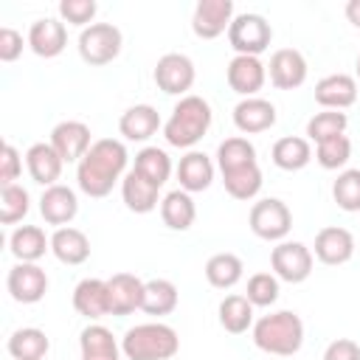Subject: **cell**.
I'll return each instance as SVG.
<instances>
[{
	"mask_svg": "<svg viewBox=\"0 0 360 360\" xmlns=\"http://www.w3.org/2000/svg\"><path fill=\"white\" fill-rule=\"evenodd\" d=\"M127 146L115 138H98L87 155L76 163V183L87 197H107L118 180L127 174Z\"/></svg>",
	"mask_w": 360,
	"mask_h": 360,
	"instance_id": "cell-1",
	"label": "cell"
},
{
	"mask_svg": "<svg viewBox=\"0 0 360 360\" xmlns=\"http://www.w3.org/2000/svg\"><path fill=\"white\" fill-rule=\"evenodd\" d=\"M211 121H214L211 104L202 96L188 93L174 104L169 121L163 124V138L169 146L191 149L194 143H200L205 138V132L211 129Z\"/></svg>",
	"mask_w": 360,
	"mask_h": 360,
	"instance_id": "cell-2",
	"label": "cell"
},
{
	"mask_svg": "<svg viewBox=\"0 0 360 360\" xmlns=\"http://www.w3.org/2000/svg\"><path fill=\"white\" fill-rule=\"evenodd\" d=\"M253 343L256 349L276 354V357H292L304 346V321L292 309H278L270 315H262L253 323Z\"/></svg>",
	"mask_w": 360,
	"mask_h": 360,
	"instance_id": "cell-3",
	"label": "cell"
},
{
	"mask_svg": "<svg viewBox=\"0 0 360 360\" xmlns=\"http://www.w3.org/2000/svg\"><path fill=\"white\" fill-rule=\"evenodd\" d=\"M180 349V338L169 323L149 321L124 332L121 352L127 360H169Z\"/></svg>",
	"mask_w": 360,
	"mask_h": 360,
	"instance_id": "cell-4",
	"label": "cell"
},
{
	"mask_svg": "<svg viewBox=\"0 0 360 360\" xmlns=\"http://www.w3.org/2000/svg\"><path fill=\"white\" fill-rule=\"evenodd\" d=\"M121 48H124V37H121V28L112 22H93L79 34V56L93 68H101L118 59Z\"/></svg>",
	"mask_w": 360,
	"mask_h": 360,
	"instance_id": "cell-5",
	"label": "cell"
},
{
	"mask_svg": "<svg viewBox=\"0 0 360 360\" xmlns=\"http://www.w3.org/2000/svg\"><path fill=\"white\" fill-rule=\"evenodd\" d=\"M228 42L236 51V56H259V53H264L270 48L273 28L262 14L245 11V14L233 17V22L228 28Z\"/></svg>",
	"mask_w": 360,
	"mask_h": 360,
	"instance_id": "cell-6",
	"label": "cell"
},
{
	"mask_svg": "<svg viewBox=\"0 0 360 360\" xmlns=\"http://www.w3.org/2000/svg\"><path fill=\"white\" fill-rule=\"evenodd\" d=\"M248 225L250 231L264 239V242H284L290 228H292V214L287 208L284 200L278 197H264L259 202L250 205V214H248Z\"/></svg>",
	"mask_w": 360,
	"mask_h": 360,
	"instance_id": "cell-7",
	"label": "cell"
},
{
	"mask_svg": "<svg viewBox=\"0 0 360 360\" xmlns=\"http://www.w3.org/2000/svg\"><path fill=\"white\" fill-rule=\"evenodd\" d=\"M312 250L304 245V242H278L273 250H270V267H273V276L278 281H287V284H301L309 278L312 273Z\"/></svg>",
	"mask_w": 360,
	"mask_h": 360,
	"instance_id": "cell-8",
	"label": "cell"
},
{
	"mask_svg": "<svg viewBox=\"0 0 360 360\" xmlns=\"http://www.w3.org/2000/svg\"><path fill=\"white\" fill-rule=\"evenodd\" d=\"M155 84L160 93L166 96H188V90L194 87V79H197V70H194V62L186 56V53H163L155 65Z\"/></svg>",
	"mask_w": 360,
	"mask_h": 360,
	"instance_id": "cell-9",
	"label": "cell"
},
{
	"mask_svg": "<svg viewBox=\"0 0 360 360\" xmlns=\"http://www.w3.org/2000/svg\"><path fill=\"white\" fill-rule=\"evenodd\" d=\"M6 287L17 304H37L48 292V273L34 262H17L6 276Z\"/></svg>",
	"mask_w": 360,
	"mask_h": 360,
	"instance_id": "cell-10",
	"label": "cell"
},
{
	"mask_svg": "<svg viewBox=\"0 0 360 360\" xmlns=\"http://www.w3.org/2000/svg\"><path fill=\"white\" fill-rule=\"evenodd\" d=\"M233 3L231 0H200L191 14V31L200 39H217L233 22Z\"/></svg>",
	"mask_w": 360,
	"mask_h": 360,
	"instance_id": "cell-11",
	"label": "cell"
},
{
	"mask_svg": "<svg viewBox=\"0 0 360 360\" xmlns=\"http://www.w3.org/2000/svg\"><path fill=\"white\" fill-rule=\"evenodd\" d=\"M48 143L59 152V158H62L65 163H79V160L87 155V149L93 146L90 127H87L84 121H73V118L59 121V124L51 129V141H48Z\"/></svg>",
	"mask_w": 360,
	"mask_h": 360,
	"instance_id": "cell-12",
	"label": "cell"
},
{
	"mask_svg": "<svg viewBox=\"0 0 360 360\" xmlns=\"http://www.w3.org/2000/svg\"><path fill=\"white\" fill-rule=\"evenodd\" d=\"M225 79L233 93H239L242 98H250L264 87L267 65L259 56H233L225 68Z\"/></svg>",
	"mask_w": 360,
	"mask_h": 360,
	"instance_id": "cell-13",
	"label": "cell"
},
{
	"mask_svg": "<svg viewBox=\"0 0 360 360\" xmlns=\"http://www.w3.org/2000/svg\"><path fill=\"white\" fill-rule=\"evenodd\" d=\"M267 76L273 82V87L278 90H295L307 82V59L301 51L295 48H278L270 56L267 65Z\"/></svg>",
	"mask_w": 360,
	"mask_h": 360,
	"instance_id": "cell-14",
	"label": "cell"
},
{
	"mask_svg": "<svg viewBox=\"0 0 360 360\" xmlns=\"http://www.w3.org/2000/svg\"><path fill=\"white\" fill-rule=\"evenodd\" d=\"M143 287H146V281H141L135 273H115V276H110L107 278L110 315L124 318V315H132L135 309H141Z\"/></svg>",
	"mask_w": 360,
	"mask_h": 360,
	"instance_id": "cell-15",
	"label": "cell"
},
{
	"mask_svg": "<svg viewBox=\"0 0 360 360\" xmlns=\"http://www.w3.org/2000/svg\"><path fill=\"white\" fill-rule=\"evenodd\" d=\"M315 259L329 264V267H338V264H346L352 256H354V236L352 231L340 228V225H326L315 233Z\"/></svg>",
	"mask_w": 360,
	"mask_h": 360,
	"instance_id": "cell-16",
	"label": "cell"
},
{
	"mask_svg": "<svg viewBox=\"0 0 360 360\" xmlns=\"http://www.w3.org/2000/svg\"><path fill=\"white\" fill-rule=\"evenodd\" d=\"M68 45V28L62 20L56 17H42V20H34L31 28H28V48L42 56V59H53L65 51Z\"/></svg>",
	"mask_w": 360,
	"mask_h": 360,
	"instance_id": "cell-17",
	"label": "cell"
},
{
	"mask_svg": "<svg viewBox=\"0 0 360 360\" xmlns=\"http://www.w3.org/2000/svg\"><path fill=\"white\" fill-rule=\"evenodd\" d=\"M273 124H276V107H273V101H267V98H262V96L242 98V101L233 107V127H236L242 135L267 132Z\"/></svg>",
	"mask_w": 360,
	"mask_h": 360,
	"instance_id": "cell-18",
	"label": "cell"
},
{
	"mask_svg": "<svg viewBox=\"0 0 360 360\" xmlns=\"http://www.w3.org/2000/svg\"><path fill=\"white\" fill-rule=\"evenodd\" d=\"M39 214L48 225H56V228H65L73 222V217L79 214V200H76V191L70 186H51L42 191L39 197Z\"/></svg>",
	"mask_w": 360,
	"mask_h": 360,
	"instance_id": "cell-19",
	"label": "cell"
},
{
	"mask_svg": "<svg viewBox=\"0 0 360 360\" xmlns=\"http://www.w3.org/2000/svg\"><path fill=\"white\" fill-rule=\"evenodd\" d=\"M315 101L323 110H346L357 101V79L349 73H329L315 84Z\"/></svg>",
	"mask_w": 360,
	"mask_h": 360,
	"instance_id": "cell-20",
	"label": "cell"
},
{
	"mask_svg": "<svg viewBox=\"0 0 360 360\" xmlns=\"http://www.w3.org/2000/svg\"><path fill=\"white\" fill-rule=\"evenodd\" d=\"M25 166H28V174L34 183L51 188L56 186V180L62 177V166L65 160L59 158V152L51 146V143H31L28 152H25Z\"/></svg>",
	"mask_w": 360,
	"mask_h": 360,
	"instance_id": "cell-21",
	"label": "cell"
},
{
	"mask_svg": "<svg viewBox=\"0 0 360 360\" xmlns=\"http://www.w3.org/2000/svg\"><path fill=\"white\" fill-rule=\"evenodd\" d=\"M73 309L84 315L87 321H98L110 315V295H107V278H82L73 287Z\"/></svg>",
	"mask_w": 360,
	"mask_h": 360,
	"instance_id": "cell-22",
	"label": "cell"
},
{
	"mask_svg": "<svg viewBox=\"0 0 360 360\" xmlns=\"http://www.w3.org/2000/svg\"><path fill=\"white\" fill-rule=\"evenodd\" d=\"M177 180H180V188L188 194L205 191L214 183V160L205 152L188 149L177 163Z\"/></svg>",
	"mask_w": 360,
	"mask_h": 360,
	"instance_id": "cell-23",
	"label": "cell"
},
{
	"mask_svg": "<svg viewBox=\"0 0 360 360\" xmlns=\"http://www.w3.org/2000/svg\"><path fill=\"white\" fill-rule=\"evenodd\" d=\"M160 127H163L160 112H158L152 104H135V107H129V110L118 118V132H121L127 141H132V143L149 141Z\"/></svg>",
	"mask_w": 360,
	"mask_h": 360,
	"instance_id": "cell-24",
	"label": "cell"
},
{
	"mask_svg": "<svg viewBox=\"0 0 360 360\" xmlns=\"http://www.w3.org/2000/svg\"><path fill=\"white\" fill-rule=\"evenodd\" d=\"M51 253L62 262V264H84L90 259V239L84 231L73 228V225H65V228H56L51 233Z\"/></svg>",
	"mask_w": 360,
	"mask_h": 360,
	"instance_id": "cell-25",
	"label": "cell"
},
{
	"mask_svg": "<svg viewBox=\"0 0 360 360\" xmlns=\"http://www.w3.org/2000/svg\"><path fill=\"white\" fill-rule=\"evenodd\" d=\"M121 197H124V205L135 214H149L158 208L160 202V188L155 183H149L143 174H138L135 169H129L121 180Z\"/></svg>",
	"mask_w": 360,
	"mask_h": 360,
	"instance_id": "cell-26",
	"label": "cell"
},
{
	"mask_svg": "<svg viewBox=\"0 0 360 360\" xmlns=\"http://www.w3.org/2000/svg\"><path fill=\"white\" fill-rule=\"evenodd\" d=\"M79 352H82V360H121L124 354L115 335L101 323H90L82 329Z\"/></svg>",
	"mask_w": 360,
	"mask_h": 360,
	"instance_id": "cell-27",
	"label": "cell"
},
{
	"mask_svg": "<svg viewBox=\"0 0 360 360\" xmlns=\"http://www.w3.org/2000/svg\"><path fill=\"white\" fill-rule=\"evenodd\" d=\"M8 250L14 253L17 262H39L51 250V239L39 225H20L8 236Z\"/></svg>",
	"mask_w": 360,
	"mask_h": 360,
	"instance_id": "cell-28",
	"label": "cell"
},
{
	"mask_svg": "<svg viewBox=\"0 0 360 360\" xmlns=\"http://www.w3.org/2000/svg\"><path fill=\"white\" fill-rule=\"evenodd\" d=\"M160 219L172 231H188L197 219V205L188 191L174 188L160 200Z\"/></svg>",
	"mask_w": 360,
	"mask_h": 360,
	"instance_id": "cell-29",
	"label": "cell"
},
{
	"mask_svg": "<svg viewBox=\"0 0 360 360\" xmlns=\"http://www.w3.org/2000/svg\"><path fill=\"white\" fill-rule=\"evenodd\" d=\"M270 158L278 169L284 172H298L304 169L309 160H312V146L307 138H298V135H287V138H278L270 149Z\"/></svg>",
	"mask_w": 360,
	"mask_h": 360,
	"instance_id": "cell-30",
	"label": "cell"
},
{
	"mask_svg": "<svg viewBox=\"0 0 360 360\" xmlns=\"http://www.w3.org/2000/svg\"><path fill=\"white\" fill-rule=\"evenodd\" d=\"M6 349H8V354L14 360H42L48 354V349H51V340H48V335L42 329L22 326V329L11 332Z\"/></svg>",
	"mask_w": 360,
	"mask_h": 360,
	"instance_id": "cell-31",
	"label": "cell"
},
{
	"mask_svg": "<svg viewBox=\"0 0 360 360\" xmlns=\"http://www.w3.org/2000/svg\"><path fill=\"white\" fill-rule=\"evenodd\" d=\"M242 273H245V264L236 253H214L208 262H205V278L211 287L217 290H231L242 281Z\"/></svg>",
	"mask_w": 360,
	"mask_h": 360,
	"instance_id": "cell-32",
	"label": "cell"
},
{
	"mask_svg": "<svg viewBox=\"0 0 360 360\" xmlns=\"http://www.w3.org/2000/svg\"><path fill=\"white\" fill-rule=\"evenodd\" d=\"M219 326L231 335H242L253 326V304L245 295H225L219 301Z\"/></svg>",
	"mask_w": 360,
	"mask_h": 360,
	"instance_id": "cell-33",
	"label": "cell"
},
{
	"mask_svg": "<svg viewBox=\"0 0 360 360\" xmlns=\"http://www.w3.org/2000/svg\"><path fill=\"white\" fill-rule=\"evenodd\" d=\"M141 309L146 315H172L177 309V287L169 278H152L143 287V304Z\"/></svg>",
	"mask_w": 360,
	"mask_h": 360,
	"instance_id": "cell-34",
	"label": "cell"
},
{
	"mask_svg": "<svg viewBox=\"0 0 360 360\" xmlns=\"http://www.w3.org/2000/svg\"><path fill=\"white\" fill-rule=\"evenodd\" d=\"M256 163V146L242 138V135H233V138H225L219 146H217V166L219 172H233V169H242V166H250Z\"/></svg>",
	"mask_w": 360,
	"mask_h": 360,
	"instance_id": "cell-35",
	"label": "cell"
},
{
	"mask_svg": "<svg viewBox=\"0 0 360 360\" xmlns=\"http://www.w3.org/2000/svg\"><path fill=\"white\" fill-rule=\"evenodd\" d=\"M132 169L160 188V186L169 180V174H172V158H169L166 149H160V146H143V149L135 155V166H132Z\"/></svg>",
	"mask_w": 360,
	"mask_h": 360,
	"instance_id": "cell-36",
	"label": "cell"
},
{
	"mask_svg": "<svg viewBox=\"0 0 360 360\" xmlns=\"http://www.w3.org/2000/svg\"><path fill=\"white\" fill-rule=\"evenodd\" d=\"M222 183H225V191L233 200H245L248 202V200H253L262 191V169H259V163H250V166L225 172Z\"/></svg>",
	"mask_w": 360,
	"mask_h": 360,
	"instance_id": "cell-37",
	"label": "cell"
},
{
	"mask_svg": "<svg viewBox=\"0 0 360 360\" xmlns=\"http://www.w3.org/2000/svg\"><path fill=\"white\" fill-rule=\"evenodd\" d=\"M346 112L340 110H321L315 112L309 121H307V141H326V138H335V135H346Z\"/></svg>",
	"mask_w": 360,
	"mask_h": 360,
	"instance_id": "cell-38",
	"label": "cell"
},
{
	"mask_svg": "<svg viewBox=\"0 0 360 360\" xmlns=\"http://www.w3.org/2000/svg\"><path fill=\"white\" fill-rule=\"evenodd\" d=\"M31 208V194L28 188H22L20 183L0 188V222L3 225H14L20 222Z\"/></svg>",
	"mask_w": 360,
	"mask_h": 360,
	"instance_id": "cell-39",
	"label": "cell"
},
{
	"mask_svg": "<svg viewBox=\"0 0 360 360\" xmlns=\"http://www.w3.org/2000/svg\"><path fill=\"white\" fill-rule=\"evenodd\" d=\"M332 197L340 211H360V169H343L332 183Z\"/></svg>",
	"mask_w": 360,
	"mask_h": 360,
	"instance_id": "cell-40",
	"label": "cell"
},
{
	"mask_svg": "<svg viewBox=\"0 0 360 360\" xmlns=\"http://www.w3.org/2000/svg\"><path fill=\"white\" fill-rule=\"evenodd\" d=\"M352 158V141L346 135H335V138H326L321 143H315V160L323 166V169H343Z\"/></svg>",
	"mask_w": 360,
	"mask_h": 360,
	"instance_id": "cell-41",
	"label": "cell"
},
{
	"mask_svg": "<svg viewBox=\"0 0 360 360\" xmlns=\"http://www.w3.org/2000/svg\"><path fill=\"white\" fill-rule=\"evenodd\" d=\"M278 278L273 273H253L248 278V290H245V298L253 304V307H273L278 301Z\"/></svg>",
	"mask_w": 360,
	"mask_h": 360,
	"instance_id": "cell-42",
	"label": "cell"
},
{
	"mask_svg": "<svg viewBox=\"0 0 360 360\" xmlns=\"http://www.w3.org/2000/svg\"><path fill=\"white\" fill-rule=\"evenodd\" d=\"M96 3L93 0H62L59 3V17L70 25H93V17H96Z\"/></svg>",
	"mask_w": 360,
	"mask_h": 360,
	"instance_id": "cell-43",
	"label": "cell"
},
{
	"mask_svg": "<svg viewBox=\"0 0 360 360\" xmlns=\"http://www.w3.org/2000/svg\"><path fill=\"white\" fill-rule=\"evenodd\" d=\"M22 172V155L17 152L14 143H3V152H0V186H14V180L20 177Z\"/></svg>",
	"mask_w": 360,
	"mask_h": 360,
	"instance_id": "cell-44",
	"label": "cell"
},
{
	"mask_svg": "<svg viewBox=\"0 0 360 360\" xmlns=\"http://www.w3.org/2000/svg\"><path fill=\"white\" fill-rule=\"evenodd\" d=\"M22 53V34L3 25L0 28V62H17Z\"/></svg>",
	"mask_w": 360,
	"mask_h": 360,
	"instance_id": "cell-45",
	"label": "cell"
},
{
	"mask_svg": "<svg viewBox=\"0 0 360 360\" xmlns=\"http://www.w3.org/2000/svg\"><path fill=\"white\" fill-rule=\"evenodd\" d=\"M323 360H360V343L352 338H338L323 349Z\"/></svg>",
	"mask_w": 360,
	"mask_h": 360,
	"instance_id": "cell-46",
	"label": "cell"
},
{
	"mask_svg": "<svg viewBox=\"0 0 360 360\" xmlns=\"http://www.w3.org/2000/svg\"><path fill=\"white\" fill-rule=\"evenodd\" d=\"M343 11H346V20H349L354 28H360V0H349Z\"/></svg>",
	"mask_w": 360,
	"mask_h": 360,
	"instance_id": "cell-47",
	"label": "cell"
},
{
	"mask_svg": "<svg viewBox=\"0 0 360 360\" xmlns=\"http://www.w3.org/2000/svg\"><path fill=\"white\" fill-rule=\"evenodd\" d=\"M357 79H360V56H357Z\"/></svg>",
	"mask_w": 360,
	"mask_h": 360,
	"instance_id": "cell-48",
	"label": "cell"
}]
</instances>
